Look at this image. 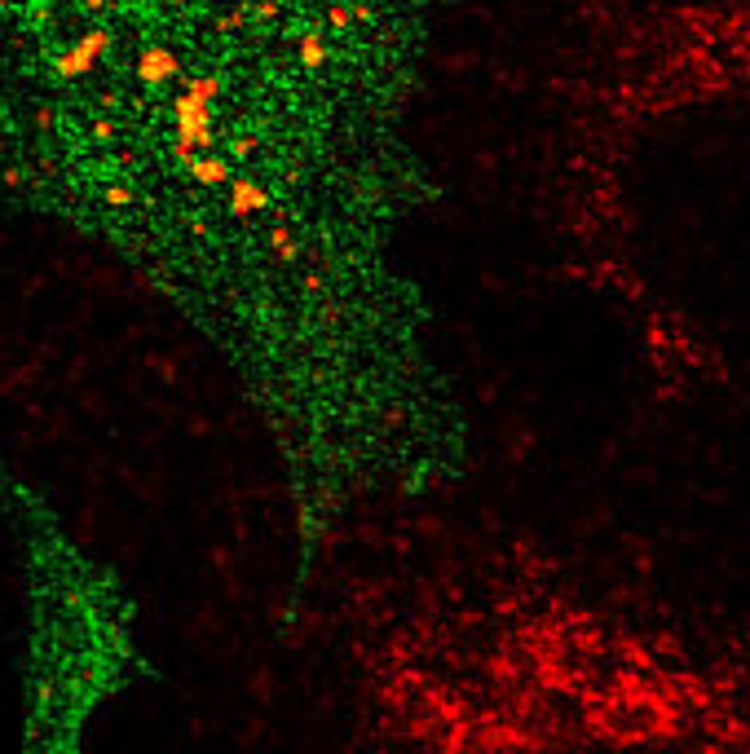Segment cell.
<instances>
[{"instance_id":"4","label":"cell","mask_w":750,"mask_h":754,"mask_svg":"<svg viewBox=\"0 0 750 754\" xmlns=\"http://www.w3.org/2000/svg\"><path fill=\"white\" fill-rule=\"evenodd\" d=\"M300 62H305V67H318V62H322V40L309 35L305 45H300Z\"/></svg>"},{"instance_id":"1","label":"cell","mask_w":750,"mask_h":754,"mask_svg":"<svg viewBox=\"0 0 750 754\" xmlns=\"http://www.w3.org/2000/svg\"><path fill=\"white\" fill-rule=\"evenodd\" d=\"M737 53L733 75H711L724 93L693 75L684 101L724 128L618 119L561 194L583 270L658 366L750 393V45Z\"/></svg>"},{"instance_id":"3","label":"cell","mask_w":750,"mask_h":754,"mask_svg":"<svg viewBox=\"0 0 750 754\" xmlns=\"http://www.w3.org/2000/svg\"><path fill=\"white\" fill-rule=\"evenodd\" d=\"M137 75L146 79V84H164L168 75H177V57L168 49H146L141 62H137Z\"/></svg>"},{"instance_id":"2","label":"cell","mask_w":750,"mask_h":754,"mask_svg":"<svg viewBox=\"0 0 750 754\" xmlns=\"http://www.w3.org/2000/svg\"><path fill=\"white\" fill-rule=\"evenodd\" d=\"M106 45H111V35L106 31H89V35H79L75 45L57 57V75H79V71H89L97 57L106 53Z\"/></svg>"},{"instance_id":"5","label":"cell","mask_w":750,"mask_h":754,"mask_svg":"<svg viewBox=\"0 0 750 754\" xmlns=\"http://www.w3.org/2000/svg\"><path fill=\"white\" fill-rule=\"evenodd\" d=\"M0 5H9V0H0Z\"/></svg>"}]
</instances>
